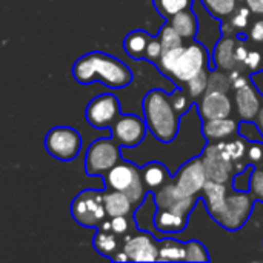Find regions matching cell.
Segmentation results:
<instances>
[{
	"instance_id": "26",
	"label": "cell",
	"mask_w": 263,
	"mask_h": 263,
	"mask_svg": "<svg viewBox=\"0 0 263 263\" xmlns=\"http://www.w3.org/2000/svg\"><path fill=\"white\" fill-rule=\"evenodd\" d=\"M185 243L163 239L159 242V260L160 262H185Z\"/></svg>"
},
{
	"instance_id": "3",
	"label": "cell",
	"mask_w": 263,
	"mask_h": 263,
	"mask_svg": "<svg viewBox=\"0 0 263 263\" xmlns=\"http://www.w3.org/2000/svg\"><path fill=\"white\" fill-rule=\"evenodd\" d=\"M106 190H116L125 193L136 206L142 205L149 193L142 180L140 168L129 160L120 159L109 171L103 174Z\"/></svg>"
},
{
	"instance_id": "8",
	"label": "cell",
	"mask_w": 263,
	"mask_h": 263,
	"mask_svg": "<svg viewBox=\"0 0 263 263\" xmlns=\"http://www.w3.org/2000/svg\"><path fill=\"white\" fill-rule=\"evenodd\" d=\"M210 55L211 54L208 52V49L199 42H193L188 46L183 45V48L170 72V77L186 83L194 76H197L200 71L208 68Z\"/></svg>"
},
{
	"instance_id": "30",
	"label": "cell",
	"mask_w": 263,
	"mask_h": 263,
	"mask_svg": "<svg viewBox=\"0 0 263 263\" xmlns=\"http://www.w3.org/2000/svg\"><path fill=\"white\" fill-rule=\"evenodd\" d=\"M185 262H210V254L197 240H190L185 243Z\"/></svg>"
},
{
	"instance_id": "4",
	"label": "cell",
	"mask_w": 263,
	"mask_h": 263,
	"mask_svg": "<svg viewBox=\"0 0 263 263\" xmlns=\"http://www.w3.org/2000/svg\"><path fill=\"white\" fill-rule=\"evenodd\" d=\"M71 217L83 228H99L106 219L103 205V191L83 190L79 193L69 206Z\"/></svg>"
},
{
	"instance_id": "34",
	"label": "cell",
	"mask_w": 263,
	"mask_h": 263,
	"mask_svg": "<svg viewBox=\"0 0 263 263\" xmlns=\"http://www.w3.org/2000/svg\"><path fill=\"white\" fill-rule=\"evenodd\" d=\"M250 15L251 11L247 5L236 8L234 12L230 15V26L233 28V31H243L250 25Z\"/></svg>"
},
{
	"instance_id": "47",
	"label": "cell",
	"mask_w": 263,
	"mask_h": 263,
	"mask_svg": "<svg viewBox=\"0 0 263 263\" xmlns=\"http://www.w3.org/2000/svg\"><path fill=\"white\" fill-rule=\"evenodd\" d=\"M257 122H259V128L263 131V108H260V111H259V114H257Z\"/></svg>"
},
{
	"instance_id": "35",
	"label": "cell",
	"mask_w": 263,
	"mask_h": 263,
	"mask_svg": "<svg viewBox=\"0 0 263 263\" xmlns=\"http://www.w3.org/2000/svg\"><path fill=\"white\" fill-rule=\"evenodd\" d=\"M108 225L112 233H116L120 237H125L126 234L131 233V222L129 216H116V217H108Z\"/></svg>"
},
{
	"instance_id": "41",
	"label": "cell",
	"mask_w": 263,
	"mask_h": 263,
	"mask_svg": "<svg viewBox=\"0 0 263 263\" xmlns=\"http://www.w3.org/2000/svg\"><path fill=\"white\" fill-rule=\"evenodd\" d=\"M263 63V55L259 51H254V49H250L248 51V55L243 62V65L251 69V71H257L260 68V65Z\"/></svg>"
},
{
	"instance_id": "6",
	"label": "cell",
	"mask_w": 263,
	"mask_h": 263,
	"mask_svg": "<svg viewBox=\"0 0 263 263\" xmlns=\"http://www.w3.org/2000/svg\"><path fill=\"white\" fill-rule=\"evenodd\" d=\"M122 159L120 145L112 137L94 140L85 154V173L88 176H103Z\"/></svg>"
},
{
	"instance_id": "24",
	"label": "cell",
	"mask_w": 263,
	"mask_h": 263,
	"mask_svg": "<svg viewBox=\"0 0 263 263\" xmlns=\"http://www.w3.org/2000/svg\"><path fill=\"white\" fill-rule=\"evenodd\" d=\"M170 25L180 34V37L183 40L196 39V34L199 29V22H197V15L194 14V11L191 8L174 14L170 18Z\"/></svg>"
},
{
	"instance_id": "32",
	"label": "cell",
	"mask_w": 263,
	"mask_h": 263,
	"mask_svg": "<svg viewBox=\"0 0 263 263\" xmlns=\"http://www.w3.org/2000/svg\"><path fill=\"white\" fill-rule=\"evenodd\" d=\"M240 137L250 143H263V131L251 120H242L237 128Z\"/></svg>"
},
{
	"instance_id": "28",
	"label": "cell",
	"mask_w": 263,
	"mask_h": 263,
	"mask_svg": "<svg viewBox=\"0 0 263 263\" xmlns=\"http://www.w3.org/2000/svg\"><path fill=\"white\" fill-rule=\"evenodd\" d=\"M153 3L163 18H171L174 14L191 8L193 0H153Z\"/></svg>"
},
{
	"instance_id": "13",
	"label": "cell",
	"mask_w": 263,
	"mask_h": 263,
	"mask_svg": "<svg viewBox=\"0 0 263 263\" xmlns=\"http://www.w3.org/2000/svg\"><path fill=\"white\" fill-rule=\"evenodd\" d=\"M174 183L185 196H197L199 193H202L208 180L202 159L197 156L185 162L174 174Z\"/></svg>"
},
{
	"instance_id": "23",
	"label": "cell",
	"mask_w": 263,
	"mask_h": 263,
	"mask_svg": "<svg viewBox=\"0 0 263 263\" xmlns=\"http://www.w3.org/2000/svg\"><path fill=\"white\" fill-rule=\"evenodd\" d=\"M140 174H142L143 185L148 191L159 190L170 179V171L166 170V166L162 162H157V160L145 163L140 168Z\"/></svg>"
},
{
	"instance_id": "38",
	"label": "cell",
	"mask_w": 263,
	"mask_h": 263,
	"mask_svg": "<svg viewBox=\"0 0 263 263\" xmlns=\"http://www.w3.org/2000/svg\"><path fill=\"white\" fill-rule=\"evenodd\" d=\"M250 193L256 200L263 202V168H254L250 182Z\"/></svg>"
},
{
	"instance_id": "42",
	"label": "cell",
	"mask_w": 263,
	"mask_h": 263,
	"mask_svg": "<svg viewBox=\"0 0 263 263\" xmlns=\"http://www.w3.org/2000/svg\"><path fill=\"white\" fill-rule=\"evenodd\" d=\"M247 154L253 163H260L263 159V143H251Z\"/></svg>"
},
{
	"instance_id": "27",
	"label": "cell",
	"mask_w": 263,
	"mask_h": 263,
	"mask_svg": "<svg viewBox=\"0 0 263 263\" xmlns=\"http://www.w3.org/2000/svg\"><path fill=\"white\" fill-rule=\"evenodd\" d=\"M202 5L213 17L225 20L230 18V15L237 8V0H202Z\"/></svg>"
},
{
	"instance_id": "15",
	"label": "cell",
	"mask_w": 263,
	"mask_h": 263,
	"mask_svg": "<svg viewBox=\"0 0 263 263\" xmlns=\"http://www.w3.org/2000/svg\"><path fill=\"white\" fill-rule=\"evenodd\" d=\"M199 116L202 120L230 117L233 112V102L223 91H205L197 103Z\"/></svg>"
},
{
	"instance_id": "9",
	"label": "cell",
	"mask_w": 263,
	"mask_h": 263,
	"mask_svg": "<svg viewBox=\"0 0 263 263\" xmlns=\"http://www.w3.org/2000/svg\"><path fill=\"white\" fill-rule=\"evenodd\" d=\"M202 162L210 180L219 183H230L234 174V160L227 151L225 140L211 142L202 153Z\"/></svg>"
},
{
	"instance_id": "12",
	"label": "cell",
	"mask_w": 263,
	"mask_h": 263,
	"mask_svg": "<svg viewBox=\"0 0 263 263\" xmlns=\"http://www.w3.org/2000/svg\"><path fill=\"white\" fill-rule=\"evenodd\" d=\"M123 253L131 262H156L159 260V242L149 233L140 231L126 234L122 245Z\"/></svg>"
},
{
	"instance_id": "18",
	"label": "cell",
	"mask_w": 263,
	"mask_h": 263,
	"mask_svg": "<svg viewBox=\"0 0 263 263\" xmlns=\"http://www.w3.org/2000/svg\"><path fill=\"white\" fill-rule=\"evenodd\" d=\"M92 245L96 248V251L105 257L112 259V256L116 253H119L122 250L123 245V237L117 236L116 233L111 231L109 225H108V219L97 228V233L92 239Z\"/></svg>"
},
{
	"instance_id": "39",
	"label": "cell",
	"mask_w": 263,
	"mask_h": 263,
	"mask_svg": "<svg viewBox=\"0 0 263 263\" xmlns=\"http://www.w3.org/2000/svg\"><path fill=\"white\" fill-rule=\"evenodd\" d=\"M163 52V46L159 40V37H151L148 45H146V51H145V57L149 62H159L160 55Z\"/></svg>"
},
{
	"instance_id": "10",
	"label": "cell",
	"mask_w": 263,
	"mask_h": 263,
	"mask_svg": "<svg viewBox=\"0 0 263 263\" xmlns=\"http://www.w3.org/2000/svg\"><path fill=\"white\" fill-rule=\"evenodd\" d=\"M145 119L134 114H120L111 126V137L120 145V148H136L146 137Z\"/></svg>"
},
{
	"instance_id": "25",
	"label": "cell",
	"mask_w": 263,
	"mask_h": 263,
	"mask_svg": "<svg viewBox=\"0 0 263 263\" xmlns=\"http://www.w3.org/2000/svg\"><path fill=\"white\" fill-rule=\"evenodd\" d=\"M149 35L145 31H133L129 32L125 40H123V49L125 52L133 57V59H143L145 57V51H146V45L149 42Z\"/></svg>"
},
{
	"instance_id": "5",
	"label": "cell",
	"mask_w": 263,
	"mask_h": 263,
	"mask_svg": "<svg viewBox=\"0 0 263 263\" xmlns=\"http://www.w3.org/2000/svg\"><path fill=\"white\" fill-rule=\"evenodd\" d=\"M256 199L250 191H236L227 194L223 208L214 217V220L228 231H237L248 222Z\"/></svg>"
},
{
	"instance_id": "37",
	"label": "cell",
	"mask_w": 263,
	"mask_h": 263,
	"mask_svg": "<svg viewBox=\"0 0 263 263\" xmlns=\"http://www.w3.org/2000/svg\"><path fill=\"white\" fill-rule=\"evenodd\" d=\"M254 166L248 165L243 171L236 173V176L233 177V190L236 191H250V182H251V176H253Z\"/></svg>"
},
{
	"instance_id": "44",
	"label": "cell",
	"mask_w": 263,
	"mask_h": 263,
	"mask_svg": "<svg viewBox=\"0 0 263 263\" xmlns=\"http://www.w3.org/2000/svg\"><path fill=\"white\" fill-rule=\"evenodd\" d=\"M248 51H250V49L245 46V43L237 42L236 49H234V57H236L237 63H243V62H245V59H247V55H248Z\"/></svg>"
},
{
	"instance_id": "40",
	"label": "cell",
	"mask_w": 263,
	"mask_h": 263,
	"mask_svg": "<svg viewBox=\"0 0 263 263\" xmlns=\"http://www.w3.org/2000/svg\"><path fill=\"white\" fill-rule=\"evenodd\" d=\"M170 99H171V102H173V105H174V108L177 109V112H179V114H182V112L188 111V108L191 106V105L188 103L186 96L182 92V89H176V91L170 96Z\"/></svg>"
},
{
	"instance_id": "1",
	"label": "cell",
	"mask_w": 263,
	"mask_h": 263,
	"mask_svg": "<svg viewBox=\"0 0 263 263\" xmlns=\"http://www.w3.org/2000/svg\"><path fill=\"white\" fill-rule=\"evenodd\" d=\"M72 77L80 85L100 82L111 89H120L131 83V69L119 59L102 51H91L79 57L72 65Z\"/></svg>"
},
{
	"instance_id": "16",
	"label": "cell",
	"mask_w": 263,
	"mask_h": 263,
	"mask_svg": "<svg viewBox=\"0 0 263 263\" xmlns=\"http://www.w3.org/2000/svg\"><path fill=\"white\" fill-rule=\"evenodd\" d=\"M237 45V39L231 37V35H223L217 40L213 54H211V69L214 68H220L222 71L231 72L234 69H237V60L234 57V49Z\"/></svg>"
},
{
	"instance_id": "20",
	"label": "cell",
	"mask_w": 263,
	"mask_h": 263,
	"mask_svg": "<svg viewBox=\"0 0 263 263\" xmlns=\"http://www.w3.org/2000/svg\"><path fill=\"white\" fill-rule=\"evenodd\" d=\"M103 205L108 217L116 216H131L134 211L133 200L122 191L116 190H105L103 191Z\"/></svg>"
},
{
	"instance_id": "2",
	"label": "cell",
	"mask_w": 263,
	"mask_h": 263,
	"mask_svg": "<svg viewBox=\"0 0 263 263\" xmlns=\"http://www.w3.org/2000/svg\"><path fill=\"white\" fill-rule=\"evenodd\" d=\"M142 108L146 128L156 140L168 143L177 136L182 116L177 112L165 91L151 89L143 97Z\"/></svg>"
},
{
	"instance_id": "17",
	"label": "cell",
	"mask_w": 263,
	"mask_h": 263,
	"mask_svg": "<svg viewBox=\"0 0 263 263\" xmlns=\"http://www.w3.org/2000/svg\"><path fill=\"white\" fill-rule=\"evenodd\" d=\"M234 102H236L237 114L240 116L242 120L256 119L260 108H262L259 91L253 86V83H247L245 86L237 88L236 96H234Z\"/></svg>"
},
{
	"instance_id": "7",
	"label": "cell",
	"mask_w": 263,
	"mask_h": 263,
	"mask_svg": "<svg viewBox=\"0 0 263 263\" xmlns=\"http://www.w3.org/2000/svg\"><path fill=\"white\" fill-rule=\"evenodd\" d=\"M82 148V136L71 126H54L45 136V149L57 160L76 159Z\"/></svg>"
},
{
	"instance_id": "21",
	"label": "cell",
	"mask_w": 263,
	"mask_h": 263,
	"mask_svg": "<svg viewBox=\"0 0 263 263\" xmlns=\"http://www.w3.org/2000/svg\"><path fill=\"white\" fill-rule=\"evenodd\" d=\"M202 193H203L205 206H206L210 216L214 219L223 208V203H225V199L228 194V183H219V182L208 179Z\"/></svg>"
},
{
	"instance_id": "46",
	"label": "cell",
	"mask_w": 263,
	"mask_h": 263,
	"mask_svg": "<svg viewBox=\"0 0 263 263\" xmlns=\"http://www.w3.org/2000/svg\"><path fill=\"white\" fill-rule=\"evenodd\" d=\"M251 83L259 91V94L263 96V71H254V74L251 76Z\"/></svg>"
},
{
	"instance_id": "29",
	"label": "cell",
	"mask_w": 263,
	"mask_h": 263,
	"mask_svg": "<svg viewBox=\"0 0 263 263\" xmlns=\"http://www.w3.org/2000/svg\"><path fill=\"white\" fill-rule=\"evenodd\" d=\"M159 40L163 46V51L166 49H173V48H177V46H182L183 45V39L180 37V34L170 25V23H165L160 31H159Z\"/></svg>"
},
{
	"instance_id": "19",
	"label": "cell",
	"mask_w": 263,
	"mask_h": 263,
	"mask_svg": "<svg viewBox=\"0 0 263 263\" xmlns=\"http://www.w3.org/2000/svg\"><path fill=\"white\" fill-rule=\"evenodd\" d=\"M237 122L231 117L223 119H211L203 120L202 123V134L205 136L206 142H219L230 139L234 133H237Z\"/></svg>"
},
{
	"instance_id": "36",
	"label": "cell",
	"mask_w": 263,
	"mask_h": 263,
	"mask_svg": "<svg viewBox=\"0 0 263 263\" xmlns=\"http://www.w3.org/2000/svg\"><path fill=\"white\" fill-rule=\"evenodd\" d=\"M225 145H227V151L228 154L231 156V159L234 162H239L243 159V156L247 154L248 151V146H247V140L243 137L240 139H236V140H225Z\"/></svg>"
},
{
	"instance_id": "45",
	"label": "cell",
	"mask_w": 263,
	"mask_h": 263,
	"mask_svg": "<svg viewBox=\"0 0 263 263\" xmlns=\"http://www.w3.org/2000/svg\"><path fill=\"white\" fill-rule=\"evenodd\" d=\"M245 3L250 8L251 14L263 17V0H245Z\"/></svg>"
},
{
	"instance_id": "33",
	"label": "cell",
	"mask_w": 263,
	"mask_h": 263,
	"mask_svg": "<svg viewBox=\"0 0 263 263\" xmlns=\"http://www.w3.org/2000/svg\"><path fill=\"white\" fill-rule=\"evenodd\" d=\"M230 88H233L231 86V77H230V74H225L222 71H214L213 69V72L208 77V89L210 91H223V92H228Z\"/></svg>"
},
{
	"instance_id": "43",
	"label": "cell",
	"mask_w": 263,
	"mask_h": 263,
	"mask_svg": "<svg viewBox=\"0 0 263 263\" xmlns=\"http://www.w3.org/2000/svg\"><path fill=\"white\" fill-rule=\"evenodd\" d=\"M250 37L256 43H263V17L253 23L250 29Z\"/></svg>"
},
{
	"instance_id": "11",
	"label": "cell",
	"mask_w": 263,
	"mask_h": 263,
	"mask_svg": "<svg viewBox=\"0 0 263 263\" xmlns=\"http://www.w3.org/2000/svg\"><path fill=\"white\" fill-rule=\"evenodd\" d=\"M86 120L96 129H108L120 116V103L114 94H100L86 106Z\"/></svg>"
},
{
	"instance_id": "31",
	"label": "cell",
	"mask_w": 263,
	"mask_h": 263,
	"mask_svg": "<svg viewBox=\"0 0 263 263\" xmlns=\"http://www.w3.org/2000/svg\"><path fill=\"white\" fill-rule=\"evenodd\" d=\"M208 69L205 68L203 71H200L197 76H194L191 80L186 82V86H188V92L191 97L197 99V97H202L205 94V91L208 89Z\"/></svg>"
},
{
	"instance_id": "14",
	"label": "cell",
	"mask_w": 263,
	"mask_h": 263,
	"mask_svg": "<svg viewBox=\"0 0 263 263\" xmlns=\"http://www.w3.org/2000/svg\"><path fill=\"white\" fill-rule=\"evenodd\" d=\"M157 210H170L182 216H190L197 203L196 196H185L176 183H165L154 193Z\"/></svg>"
},
{
	"instance_id": "48",
	"label": "cell",
	"mask_w": 263,
	"mask_h": 263,
	"mask_svg": "<svg viewBox=\"0 0 263 263\" xmlns=\"http://www.w3.org/2000/svg\"><path fill=\"white\" fill-rule=\"evenodd\" d=\"M237 2H242V0H237ZM243 2H245V0H243Z\"/></svg>"
},
{
	"instance_id": "22",
	"label": "cell",
	"mask_w": 263,
	"mask_h": 263,
	"mask_svg": "<svg viewBox=\"0 0 263 263\" xmlns=\"http://www.w3.org/2000/svg\"><path fill=\"white\" fill-rule=\"evenodd\" d=\"M188 216L177 214L170 210H157L154 214V228L160 233L176 234L186 228Z\"/></svg>"
}]
</instances>
